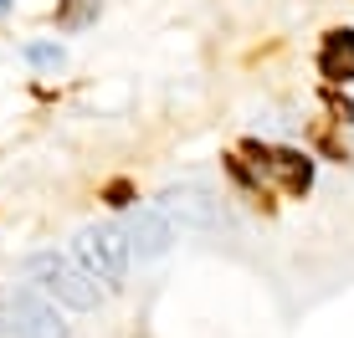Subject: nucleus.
I'll use <instances>...</instances> for the list:
<instances>
[{
	"mask_svg": "<svg viewBox=\"0 0 354 338\" xmlns=\"http://www.w3.org/2000/svg\"><path fill=\"white\" fill-rule=\"evenodd\" d=\"M26 277L36 282V292H41L46 303H67L77 312H93L103 303V287H97L72 257H62V251H36L26 261Z\"/></svg>",
	"mask_w": 354,
	"mask_h": 338,
	"instance_id": "nucleus-1",
	"label": "nucleus"
},
{
	"mask_svg": "<svg viewBox=\"0 0 354 338\" xmlns=\"http://www.w3.org/2000/svg\"><path fill=\"white\" fill-rule=\"evenodd\" d=\"M72 261L93 277L103 292H118L129 277V241L118 226H82L72 236Z\"/></svg>",
	"mask_w": 354,
	"mask_h": 338,
	"instance_id": "nucleus-2",
	"label": "nucleus"
},
{
	"mask_svg": "<svg viewBox=\"0 0 354 338\" xmlns=\"http://www.w3.org/2000/svg\"><path fill=\"white\" fill-rule=\"evenodd\" d=\"M6 333L10 338H67V323L57 303H46L36 287H16L6 303Z\"/></svg>",
	"mask_w": 354,
	"mask_h": 338,
	"instance_id": "nucleus-3",
	"label": "nucleus"
},
{
	"mask_svg": "<svg viewBox=\"0 0 354 338\" xmlns=\"http://www.w3.org/2000/svg\"><path fill=\"white\" fill-rule=\"evenodd\" d=\"M252 164H257V179L262 185H283L288 195H308L313 185V159L298 149H272V143H247Z\"/></svg>",
	"mask_w": 354,
	"mask_h": 338,
	"instance_id": "nucleus-4",
	"label": "nucleus"
},
{
	"mask_svg": "<svg viewBox=\"0 0 354 338\" xmlns=\"http://www.w3.org/2000/svg\"><path fill=\"white\" fill-rule=\"evenodd\" d=\"M124 241H129V251H139V257H165L169 241H175V221L160 210V200H144V205L129 210Z\"/></svg>",
	"mask_w": 354,
	"mask_h": 338,
	"instance_id": "nucleus-5",
	"label": "nucleus"
},
{
	"mask_svg": "<svg viewBox=\"0 0 354 338\" xmlns=\"http://www.w3.org/2000/svg\"><path fill=\"white\" fill-rule=\"evenodd\" d=\"M160 210L169 215V221L190 226V231H216V226L226 221V215H221V200H211L205 190H195V185H185V190H169V195L160 200Z\"/></svg>",
	"mask_w": 354,
	"mask_h": 338,
	"instance_id": "nucleus-6",
	"label": "nucleus"
},
{
	"mask_svg": "<svg viewBox=\"0 0 354 338\" xmlns=\"http://www.w3.org/2000/svg\"><path fill=\"white\" fill-rule=\"evenodd\" d=\"M319 77L324 82H354V31L339 26L319 41Z\"/></svg>",
	"mask_w": 354,
	"mask_h": 338,
	"instance_id": "nucleus-7",
	"label": "nucleus"
},
{
	"mask_svg": "<svg viewBox=\"0 0 354 338\" xmlns=\"http://www.w3.org/2000/svg\"><path fill=\"white\" fill-rule=\"evenodd\" d=\"M21 57H26L31 67H52V72L67 62V52H62L57 41H26V46H21Z\"/></svg>",
	"mask_w": 354,
	"mask_h": 338,
	"instance_id": "nucleus-8",
	"label": "nucleus"
},
{
	"mask_svg": "<svg viewBox=\"0 0 354 338\" xmlns=\"http://www.w3.org/2000/svg\"><path fill=\"white\" fill-rule=\"evenodd\" d=\"M57 10H62L67 26H82V21L93 16V0H57Z\"/></svg>",
	"mask_w": 354,
	"mask_h": 338,
	"instance_id": "nucleus-9",
	"label": "nucleus"
},
{
	"mask_svg": "<svg viewBox=\"0 0 354 338\" xmlns=\"http://www.w3.org/2000/svg\"><path fill=\"white\" fill-rule=\"evenodd\" d=\"M6 10H10V0H0V16H6Z\"/></svg>",
	"mask_w": 354,
	"mask_h": 338,
	"instance_id": "nucleus-10",
	"label": "nucleus"
},
{
	"mask_svg": "<svg viewBox=\"0 0 354 338\" xmlns=\"http://www.w3.org/2000/svg\"><path fill=\"white\" fill-rule=\"evenodd\" d=\"M0 328H6V308H0Z\"/></svg>",
	"mask_w": 354,
	"mask_h": 338,
	"instance_id": "nucleus-11",
	"label": "nucleus"
}]
</instances>
